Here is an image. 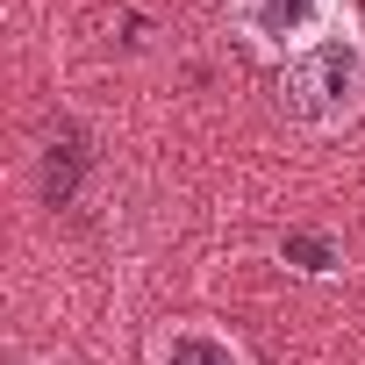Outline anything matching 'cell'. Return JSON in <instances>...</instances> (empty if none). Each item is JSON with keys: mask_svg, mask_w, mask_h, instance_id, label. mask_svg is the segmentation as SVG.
Listing matches in <instances>:
<instances>
[{"mask_svg": "<svg viewBox=\"0 0 365 365\" xmlns=\"http://www.w3.org/2000/svg\"><path fill=\"white\" fill-rule=\"evenodd\" d=\"M279 108H287L301 129H315V136L351 129V122L365 115V22H344L329 43H315L301 65H287Z\"/></svg>", "mask_w": 365, "mask_h": 365, "instance_id": "6da1fadb", "label": "cell"}, {"mask_svg": "<svg viewBox=\"0 0 365 365\" xmlns=\"http://www.w3.org/2000/svg\"><path fill=\"white\" fill-rule=\"evenodd\" d=\"M351 22V0H230V36L258 65H301L315 43H329Z\"/></svg>", "mask_w": 365, "mask_h": 365, "instance_id": "7a4b0ae2", "label": "cell"}, {"mask_svg": "<svg viewBox=\"0 0 365 365\" xmlns=\"http://www.w3.org/2000/svg\"><path fill=\"white\" fill-rule=\"evenodd\" d=\"M143 358H150V365H251L244 336L222 329V322H165Z\"/></svg>", "mask_w": 365, "mask_h": 365, "instance_id": "3957f363", "label": "cell"}, {"mask_svg": "<svg viewBox=\"0 0 365 365\" xmlns=\"http://www.w3.org/2000/svg\"><path fill=\"white\" fill-rule=\"evenodd\" d=\"M279 258H287L294 272H308V279L344 272V244H336L329 230H287V237H279Z\"/></svg>", "mask_w": 365, "mask_h": 365, "instance_id": "277c9868", "label": "cell"}, {"mask_svg": "<svg viewBox=\"0 0 365 365\" xmlns=\"http://www.w3.org/2000/svg\"><path fill=\"white\" fill-rule=\"evenodd\" d=\"M22 365H65V358H22Z\"/></svg>", "mask_w": 365, "mask_h": 365, "instance_id": "5b68a950", "label": "cell"}]
</instances>
